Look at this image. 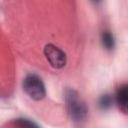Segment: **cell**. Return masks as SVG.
I'll return each instance as SVG.
<instances>
[{"instance_id":"obj_3","label":"cell","mask_w":128,"mask_h":128,"mask_svg":"<svg viewBox=\"0 0 128 128\" xmlns=\"http://www.w3.org/2000/svg\"><path fill=\"white\" fill-rule=\"evenodd\" d=\"M43 54L49 62L50 66L54 69H61L67 63L66 53L61 48L57 47L52 43H48L44 46Z\"/></svg>"},{"instance_id":"obj_5","label":"cell","mask_w":128,"mask_h":128,"mask_svg":"<svg viewBox=\"0 0 128 128\" xmlns=\"http://www.w3.org/2000/svg\"><path fill=\"white\" fill-rule=\"evenodd\" d=\"M101 43L106 50H108V51L113 50L115 47V38H114L113 34L107 30L103 31L101 34Z\"/></svg>"},{"instance_id":"obj_4","label":"cell","mask_w":128,"mask_h":128,"mask_svg":"<svg viewBox=\"0 0 128 128\" xmlns=\"http://www.w3.org/2000/svg\"><path fill=\"white\" fill-rule=\"evenodd\" d=\"M115 101L117 103L118 108L123 114H127L128 107V86L126 84H122L117 88Z\"/></svg>"},{"instance_id":"obj_7","label":"cell","mask_w":128,"mask_h":128,"mask_svg":"<svg viewBox=\"0 0 128 128\" xmlns=\"http://www.w3.org/2000/svg\"><path fill=\"white\" fill-rule=\"evenodd\" d=\"M13 123L16 126H20V127H38V125L36 123H34L32 120H29V119H26V118L14 119Z\"/></svg>"},{"instance_id":"obj_6","label":"cell","mask_w":128,"mask_h":128,"mask_svg":"<svg viewBox=\"0 0 128 128\" xmlns=\"http://www.w3.org/2000/svg\"><path fill=\"white\" fill-rule=\"evenodd\" d=\"M112 104H113V98L110 94H104L98 100V106L101 110L109 109L112 106Z\"/></svg>"},{"instance_id":"obj_1","label":"cell","mask_w":128,"mask_h":128,"mask_svg":"<svg viewBox=\"0 0 128 128\" xmlns=\"http://www.w3.org/2000/svg\"><path fill=\"white\" fill-rule=\"evenodd\" d=\"M64 98L66 109L71 120L75 124L84 123L88 117V107L86 103L81 99L78 92L71 88L66 89Z\"/></svg>"},{"instance_id":"obj_8","label":"cell","mask_w":128,"mask_h":128,"mask_svg":"<svg viewBox=\"0 0 128 128\" xmlns=\"http://www.w3.org/2000/svg\"><path fill=\"white\" fill-rule=\"evenodd\" d=\"M93 3H95V4H98V3H100L102 0H91Z\"/></svg>"},{"instance_id":"obj_2","label":"cell","mask_w":128,"mask_h":128,"mask_svg":"<svg viewBox=\"0 0 128 128\" xmlns=\"http://www.w3.org/2000/svg\"><path fill=\"white\" fill-rule=\"evenodd\" d=\"M22 88L32 100L40 101L46 96V89L42 79L34 73L25 76L22 82Z\"/></svg>"}]
</instances>
